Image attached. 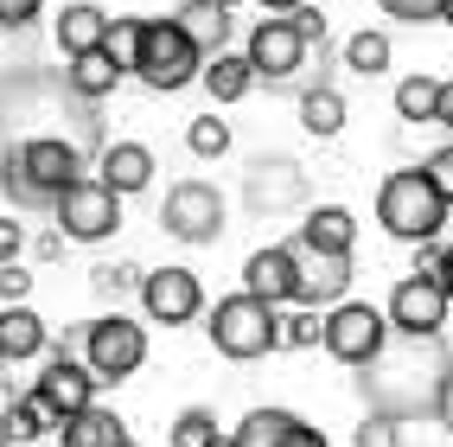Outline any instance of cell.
I'll return each instance as SVG.
<instances>
[{
    "mask_svg": "<svg viewBox=\"0 0 453 447\" xmlns=\"http://www.w3.org/2000/svg\"><path fill=\"white\" fill-rule=\"evenodd\" d=\"M103 26H109L103 7H89V0H71V7L58 13V51L77 58V51H89V45H103Z\"/></svg>",
    "mask_w": 453,
    "mask_h": 447,
    "instance_id": "cb8c5ba5",
    "label": "cell"
},
{
    "mask_svg": "<svg viewBox=\"0 0 453 447\" xmlns=\"http://www.w3.org/2000/svg\"><path fill=\"white\" fill-rule=\"evenodd\" d=\"M230 447H326V435L313 422H300L294 409H250L236 422Z\"/></svg>",
    "mask_w": 453,
    "mask_h": 447,
    "instance_id": "9a60e30c",
    "label": "cell"
},
{
    "mask_svg": "<svg viewBox=\"0 0 453 447\" xmlns=\"http://www.w3.org/2000/svg\"><path fill=\"white\" fill-rule=\"evenodd\" d=\"M319 333H326L319 307H300L294 320H281V345H319Z\"/></svg>",
    "mask_w": 453,
    "mask_h": 447,
    "instance_id": "d6a6232c",
    "label": "cell"
},
{
    "mask_svg": "<svg viewBox=\"0 0 453 447\" xmlns=\"http://www.w3.org/2000/svg\"><path fill=\"white\" fill-rule=\"evenodd\" d=\"M58 435H65V447H122V441H128L122 415H115V409H96V403L77 409V415H65Z\"/></svg>",
    "mask_w": 453,
    "mask_h": 447,
    "instance_id": "7402d4cb",
    "label": "cell"
},
{
    "mask_svg": "<svg viewBox=\"0 0 453 447\" xmlns=\"http://www.w3.org/2000/svg\"><path fill=\"white\" fill-rule=\"evenodd\" d=\"M421 173H428V186L453 204V147H434V154H428V166H421Z\"/></svg>",
    "mask_w": 453,
    "mask_h": 447,
    "instance_id": "e575fe53",
    "label": "cell"
},
{
    "mask_svg": "<svg viewBox=\"0 0 453 447\" xmlns=\"http://www.w3.org/2000/svg\"><path fill=\"white\" fill-rule=\"evenodd\" d=\"M447 288L434 281V275H421V268H415V275H403L396 281V294H389V326H396V333H441V326H447Z\"/></svg>",
    "mask_w": 453,
    "mask_h": 447,
    "instance_id": "30bf717a",
    "label": "cell"
},
{
    "mask_svg": "<svg viewBox=\"0 0 453 447\" xmlns=\"http://www.w3.org/2000/svg\"><path fill=\"white\" fill-rule=\"evenodd\" d=\"M377 224L389 236H403V243H428L447 224V198L428 186L421 166H403V173H389L383 192H377Z\"/></svg>",
    "mask_w": 453,
    "mask_h": 447,
    "instance_id": "3957f363",
    "label": "cell"
},
{
    "mask_svg": "<svg viewBox=\"0 0 453 447\" xmlns=\"http://www.w3.org/2000/svg\"><path fill=\"white\" fill-rule=\"evenodd\" d=\"M122 77H128V71L115 65V58H109L103 45H89V51H77V58H71V71H65V83L77 89L83 103H103V96H109V89L122 83Z\"/></svg>",
    "mask_w": 453,
    "mask_h": 447,
    "instance_id": "ffe728a7",
    "label": "cell"
},
{
    "mask_svg": "<svg viewBox=\"0 0 453 447\" xmlns=\"http://www.w3.org/2000/svg\"><path fill=\"white\" fill-rule=\"evenodd\" d=\"M389 339V320L377 313V307H365V301H332V313H326V333H319V345L339 358V365H365V358L377 351Z\"/></svg>",
    "mask_w": 453,
    "mask_h": 447,
    "instance_id": "9c48e42d",
    "label": "cell"
},
{
    "mask_svg": "<svg viewBox=\"0 0 453 447\" xmlns=\"http://www.w3.org/2000/svg\"><path fill=\"white\" fill-rule=\"evenodd\" d=\"M141 281V268H96V288L103 294H122V288H134Z\"/></svg>",
    "mask_w": 453,
    "mask_h": 447,
    "instance_id": "60d3db41",
    "label": "cell"
},
{
    "mask_svg": "<svg viewBox=\"0 0 453 447\" xmlns=\"http://www.w3.org/2000/svg\"><path fill=\"white\" fill-rule=\"evenodd\" d=\"M428 415H434V422L453 435V365L441 371V390H434V409H428Z\"/></svg>",
    "mask_w": 453,
    "mask_h": 447,
    "instance_id": "ab89813d",
    "label": "cell"
},
{
    "mask_svg": "<svg viewBox=\"0 0 453 447\" xmlns=\"http://www.w3.org/2000/svg\"><path fill=\"white\" fill-rule=\"evenodd\" d=\"M39 7H45V0H0V26H7V33H19V26L39 19Z\"/></svg>",
    "mask_w": 453,
    "mask_h": 447,
    "instance_id": "74e56055",
    "label": "cell"
},
{
    "mask_svg": "<svg viewBox=\"0 0 453 447\" xmlns=\"http://www.w3.org/2000/svg\"><path fill=\"white\" fill-rule=\"evenodd\" d=\"M434 109H441V83L434 77H403L396 83V115L403 122H434Z\"/></svg>",
    "mask_w": 453,
    "mask_h": 447,
    "instance_id": "83f0119b",
    "label": "cell"
},
{
    "mask_svg": "<svg viewBox=\"0 0 453 447\" xmlns=\"http://www.w3.org/2000/svg\"><path fill=\"white\" fill-rule=\"evenodd\" d=\"M243 288L262 294V301H294V243H268L243 262Z\"/></svg>",
    "mask_w": 453,
    "mask_h": 447,
    "instance_id": "e0dca14e",
    "label": "cell"
},
{
    "mask_svg": "<svg viewBox=\"0 0 453 447\" xmlns=\"http://www.w3.org/2000/svg\"><path fill=\"white\" fill-rule=\"evenodd\" d=\"M0 351L7 358H39L45 351V320L26 301H7V313H0Z\"/></svg>",
    "mask_w": 453,
    "mask_h": 447,
    "instance_id": "d4e9b609",
    "label": "cell"
},
{
    "mask_svg": "<svg viewBox=\"0 0 453 447\" xmlns=\"http://www.w3.org/2000/svg\"><path fill=\"white\" fill-rule=\"evenodd\" d=\"M250 71L256 77H268V83H288L300 65H307V39L294 33V19L281 13V19H262L256 33H250Z\"/></svg>",
    "mask_w": 453,
    "mask_h": 447,
    "instance_id": "7c38bea8",
    "label": "cell"
},
{
    "mask_svg": "<svg viewBox=\"0 0 453 447\" xmlns=\"http://www.w3.org/2000/svg\"><path fill=\"white\" fill-rule=\"evenodd\" d=\"M173 19L186 26V39H192L204 58L230 45V7H224V0H186V7H179Z\"/></svg>",
    "mask_w": 453,
    "mask_h": 447,
    "instance_id": "44dd1931",
    "label": "cell"
},
{
    "mask_svg": "<svg viewBox=\"0 0 453 447\" xmlns=\"http://www.w3.org/2000/svg\"><path fill=\"white\" fill-rule=\"evenodd\" d=\"M441 19H447V26H453V0H441Z\"/></svg>",
    "mask_w": 453,
    "mask_h": 447,
    "instance_id": "bcb514c9",
    "label": "cell"
},
{
    "mask_svg": "<svg viewBox=\"0 0 453 447\" xmlns=\"http://www.w3.org/2000/svg\"><path fill=\"white\" fill-rule=\"evenodd\" d=\"M396 428H403V422H389V415H377V409H371V422L357 428V447H403V441H396Z\"/></svg>",
    "mask_w": 453,
    "mask_h": 447,
    "instance_id": "d590c367",
    "label": "cell"
},
{
    "mask_svg": "<svg viewBox=\"0 0 453 447\" xmlns=\"http://www.w3.org/2000/svg\"><path fill=\"white\" fill-rule=\"evenodd\" d=\"M19 243H26V230L13 218H0V262H19Z\"/></svg>",
    "mask_w": 453,
    "mask_h": 447,
    "instance_id": "b9f144b4",
    "label": "cell"
},
{
    "mask_svg": "<svg viewBox=\"0 0 453 447\" xmlns=\"http://www.w3.org/2000/svg\"><path fill=\"white\" fill-rule=\"evenodd\" d=\"M83 173V154L65 135H19L13 154H0V192L19 212H51V198Z\"/></svg>",
    "mask_w": 453,
    "mask_h": 447,
    "instance_id": "7a4b0ae2",
    "label": "cell"
},
{
    "mask_svg": "<svg viewBox=\"0 0 453 447\" xmlns=\"http://www.w3.org/2000/svg\"><path fill=\"white\" fill-rule=\"evenodd\" d=\"M250 204L256 212H288V204H300V192H307V179H300V166L288 160V154H275V160H256L250 166Z\"/></svg>",
    "mask_w": 453,
    "mask_h": 447,
    "instance_id": "2e32d148",
    "label": "cell"
},
{
    "mask_svg": "<svg viewBox=\"0 0 453 447\" xmlns=\"http://www.w3.org/2000/svg\"><path fill=\"white\" fill-rule=\"evenodd\" d=\"M33 397L51 409V422H65V415H77V409L96 403V377H89V365H77V358L58 351L51 365H45V377L33 383Z\"/></svg>",
    "mask_w": 453,
    "mask_h": 447,
    "instance_id": "5bb4252c",
    "label": "cell"
},
{
    "mask_svg": "<svg viewBox=\"0 0 453 447\" xmlns=\"http://www.w3.org/2000/svg\"><path fill=\"white\" fill-rule=\"evenodd\" d=\"M345 65H351L357 77H377V71H389V39H383V33H357V39L345 45Z\"/></svg>",
    "mask_w": 453,
    "mask_h": 447,
    "instance_id": "f1b7e54d",
    "label": "cell"
},
{
    "mask_svg": "<svg viewBox=\"0 0 453 447\" xmlns=\"http://www.w3.org/2000/svg\"><path fill=\"white\" fill-rule=\"evenodd\" d=\"M351 236H357V224H351L345 204H313V212L300 218V236H294V243L326 250V256H351Z\"/></svg>",
    "mask_w": 453,
    "mask_h": 447,
    "instance_id": "d6986e66",
    "label": "cell"
},
{
    "mask_svg": "<svg viewBox=\"0 0 453 447\" xmlns=\"http://www.w3.org/2000/svg\"><path fill=\"white\" fill-rule=\"evenodd\" d=\"M96 179L128 198V192H141L147 179H154V154H147L141 141H109L103 154H96Z\"/></svg>",
    "mask_w": 453,
    "mask_h": 447,
    "instance_id": "ac0fdd59",
    "label": "cell"
},
{
    "mask_svg": "<svg viewBox=\"0 0 453 447\" xmlns=\"http://www.w3.org/2000/svg\"><path fill=\"white\" fill-rule=\"evenodd\" d=\"M453 365L441 333H403V339H383L357 377V397H365L377 415L389 422H415V415L434 409V390H441V371Z\"/></svg>",
    "mask_w": 453,
    "mask_h": 447,
    "instance_id": "6da1fadb",
    "label": "cell"
},
{
    "mask_svg": "<svg viewBox=\"0 0 453 447\" xmlns=\"http://www.w3.org/2000/svg\"><path fill=\"white\" fill-rule=\"evenodd\" d=\"M377 7H383L389 19H409V26H421V19H441V0H377Z\"/></svg>",
    "mask_w": 453,
    "mask_h": 447,
    "instance_id": "836d02e7",
    "label": "cell"
},
{
    "mask_svg": "<svg viewBox=\"0 0 453 447\" xmlns=\"http://www.w3.org/2000/svg\"><path fill=\"white\" fill-rule=\"evenodd\" d=\"M288 19H294V33L307 39V45H326V19L307 7V0H300V7H288Z\"/></svg>",
    "mask_w": 453,
    "mask_h": 447,
    "instance_id": "8d00e7d4",
    "label": "cell"
},
{
    "mask_svg": "<svg viewBox=\"0 0 453 447\" xmlns=\"http://www.w3.org/2000/svg\"><path fill=\"white\" fill-rule=\"evenodd\" d=\"M134 45H141V19H134V13H122V19H109V26H103V51H109L122 71L134 65Z\"/></svg>",
    "mask_w": 453,
    "mask_h": 447,
    "instance_id": "f546056e",
    "label": "cell"
},
{
    "mask_svg": "<svg viewBox=\"0 0 453 447\" xmlns=\"http://www.w3.org/2000/svg\"><path fill=\"white\" fill-rule=\"evenodd\" d=\"M122 447H134V441H122Z\"/></svg>",
    "mask_w": 453,
    "mask_h": 447,
    "instance_id": "f907efd6",
    "label": "cell"
},
{
    "mask_svg": "<svg viewBox=\"0 0 453 447\" xmlns=\"http://www.w3.org/2000/svg\"><path fill=\"white\" fill-rule=\"evenodd\" d=\"M434 122H447V128H453V83H441V109H434Z\"/></svg>",
    "mask_w": 453,
    "mask_h": 447,
    "instance_id": "ee69618b",
    "label": "cell"
},
{
    "mask_svg": "<svg viewBox=\"0 0 453 447\" xmlns=\"http://www.w3.org/2000/svg\"><path fill=\"white\" fill-rule=\"evenodd\" d=\"M26 288H33V275L19 262H0V301H26Z\"/></svg>",
    "mask_w": 453,
    "mask_h": 447,
    "instance_id": "f35d334b",
    "label": "cell"
},
{
    "mask_svg": "<svg viewBox=\"0 0 453 447\" xmlns=\"http://www.w3.org/2000/svg\"><path fill=\"white\" fill-rule=\"evenodd\" d=\"M58 422H51V409L39 403V397H7V415H0V441H39V435H51Z\"/></svg>",
    "mask_w": 453,
    "mask_h": 447,
    "instance_id": "484cf974",
    "label": "cell"
},
{
    "mask_svg": "<svg viewBox=\"0 0 453 447\" xmlns=\"http://www.w3.org/2000/svg\"><path fill=\"white\" fill-rule=\"evenodd\" d=\"M300 128H307V135H339L345 128V96H339V89H307V96H300Z\"/></svg>",
    "mask_w": 453,
    "mask_h": 447,
    "instance_id": "4316f807",
    "label": "cell"
},
{
    "mask_svg": "<svg viewBox=\"0 0 453 447\" xmlns=\"http://www.w3.org/2000/svg\"><path fill=\"white\" fill-rule=\"evenodd\" d=\"M0 447H13V441H0Z\"/></svg>",
    "mask_w": 453,
    "mask_h": 447,
    "instance_id": "681fc988",
    "label": "cell"
},
{
    "mask_svg": "<svg viewBox=\"0 0 453 447\" xmlns=\"http://www.w3.org/2000/svg\"><path fill=\"white\" fill-rule=\"evenodd\" d=\"M186 141H192V154H198V160H218V154H224V147H230V128L218 122V115H198V122H192V135H186Z\"/></svg>",
    "mask_w": 453,
    "mask_h": 447,
    "instance_id": "1f68e13d",
    "label": "cell"
},
{
    "mask_svg": "<svg viewBox=\"0 0 453 447\" xmlns=\"http://www.w3.org/2000/svg\"><path fill=\"white\" fill-rule=\"evenodd\" d=\"M256 7H268V13H288V7H300V0H256Z\"/></svg>",
    "mask_w": 453,
    "mask_h": 447,
    "instance_id": "f6af8a7d",
    "label": "cell"
},
{
    "mask_svg": "<svg viewBox=\"0 0 453 447\" xmlns=\"http://www.w3.org/2000/svg\"><path fill=\"white\" fill-rule=\"evenodd\" d=\"M434 275H441V288H447V301H453V243L441 250V268H434Z\"/></svg>",
    "mask_w": 453,
    "mask_h": 447,
    "instance_id": "7bdbcfd3",
    "label": "cell"
},
{
    "mask_svg": "<svg viewBox=\"0 0 453 447\" xmlns=\"http://www.w3.org/2000/svg\"><path fill=\"white\" fill-rule=\"evenodd\" d=\"M211 441H218V415L211 409H186L173 422V447H211Z\"/></svg>",
    "mask_w": 453,
    "mask_h": 447,
    "instance_id": "4dcf8cb0",
    "label": "cell"
},
{
    "mask_svg": "<svg viewBox=\"0 0 453 447\" xmlns=\"http://www.w3.org/2000/svg\"><path fill=\"white\" fill-rule=\"evenodd\" d=\"M141 301H147V313H154L160 326H186V320L204 313V288H198L192 268H147L141 275Z\"/></svg>",
    "mask_w": 453,
    "mask_h": 447,
    "instance_id": "8fae6325",
    "label": "cell"
},
{
    "mask_svg": "<svg viewBox=\"0 0 453 447\" xmlns=\"http://www.w3.org/2000/svg\"><path fill=\"white\" fill-rule=\"evenodd\" d=\"M0 365H7V351H0Z\"/></svg>",
    "mask_w": 453,
    "mask_h": 447,
    "instance_id": "7dc6e473",
    "label": "cell"
},
{
    "mask_svg": "<svg viewBox=\"0 0 453 447\" xmlns=\"http://www.w3.org/2000/svg\"><path fill=\"white\" fill-rule=\"evenodd\" d=\"M198 77H204V89H211L218 103H243L250 83H256V71H250L243 51H211L204 65H198Z\"/></svg>",
    "mask_w": 453,
    "mask_h": 447,
    "instance_id": "603a6c76",
    "label": "cell"
},
{
    "mask_svg": "<svg viewBox=\"0 0 453 447\" xmlns=\"http://www.w3.org/2000/svg\"><path fill=\"white\" fill-rule=\"evenodd\" d=\"M204 65V51L186 39V26L179 19H141V45H134V77L147 89H160V96H173V89H186Z\"/></svg>",
    "mask_w": 453,
    "mask_h": 447,
    "instance_id": "5b68a950",
    "label": "cell"
},
{
    "mask_svg": "<svg viewBox=\"0 0 453 447\" xmlns=\"http://www.w3.org/2000/svg\"><path fill=\"white\" fill-rule=\"evenodd\" d=\"M224 7H236V0H224Z\"/></svg>",
    "mask_w": 453,
    "mask_h": 447,
    "instance_id": "c3c4849f",
    "label": "cell"
},
{
    "mask_svg": "<svg viewBox=\"0 0 453 447\" xmlns=\"http://www.w3.org/2000/svg\"><path fill=\"white\" fill-rule=\"evenodd\" d=\"M160 224H166V236H179V243H218L224 192L211 186V179H179L166 192V204H160Z\"/></svg>",
    "mask_w": 453,
    "mask_h": 447,
    "instance_id": "ba28073f",
    "label": "cell"
},
{
    "mask_svg": "<svg viewBox=\"0 0 453 447\" xmlns=\"http://www.w3.org/2000/svg\"><path fill=\"white\" fill-rule=\"evenodd\" d=\"M345 288H351V256L294 243V301L300 307H332V301H345Z\"/></svg>",
    "mask_w": 453,
    "mask_h": 447,
    "instance_id": "4fadbf2b",
    "label": "cell"
},
{
    "mask_svg": "<svg viewBox=\"0 0 453 447\" xmlns=\"http://www.w3.org/2000/svg\"><path fill=\"white\" fill-rule=\"evenodd\" d=\"M51 218H58V236H71V243H103V236L122 230V192L103 186L96 173H77L51 198Z\"/></svg>",
    "mask_w": 453,
    "mask_h": 447,
    "instance_id": "8992f818",
    "label": "cell"
},
{
    "mask_svg": "<svg viewBox=\"0 0 453 447\" xmlns=\"http://www.w3.org/2000/svg\"><path fill=\"white\" fill-rule=\"evenodd\" d=\"M211 345H218L224 358H236V365H250V358H268L281 345V313L275 301H262V294H230V301L211 307Z\"/></svg>",
    "mask_w": 453,
    "mask_h": 447,
    "instance_id": "277c9868",
    "label": "cell"
},
{
    "mask_svg": "<svg viewBox=\"0 0 453 447\" xmlns=\"http://www.w3.org/2000/svg\"><path fill=\"white\" fill-rule=\"evenodd\" d=\"M83 365L96 383H122L147 365V326L122 320V313H103L83 326Z\"/></svg>",
    "mask_w": 453,
    "mask_h": 447,
    "instance_id": "52a82bcc",
    "label": "cell"
}]
</instances>
